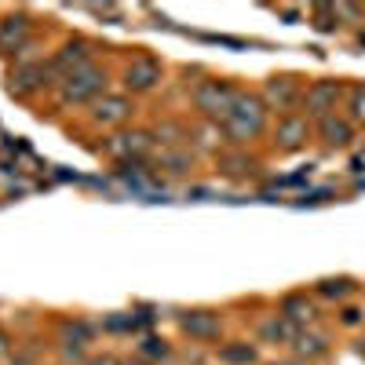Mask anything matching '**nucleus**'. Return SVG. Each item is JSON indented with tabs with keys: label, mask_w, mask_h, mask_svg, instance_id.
Masks as SVG:
<instances>
[{
	"label": "nucleus",
	"mask_w": 365,
	"mask_h": 365,
	"mask_svg": "<svg viewBox=\"0 0 365 365\" xmlns=\"http://www.w3.org/2000/svg\"><path fill=\"white\" fill-rule=\"evenodd\" d=\"M227 125L237 139H245V135H256L259 125H263V106L256 99H237L234 110L227 113Z\"/></svg>",
	"instance_id": "obj_1"
},
{
	"label": "nucleus",
	"mask_w": 365,
	"mask_h": 365,
	"mask_svg": "<svg viewBox=\"0 0 365 365\" xmlns=\"http://www.w3.org/2000/svg\"><path fill=\"white\" fill-rule=\"evenodd\" d=\"M234 103H237V96H234L227 84H216V81L205 84V88L197 91V106H201L205 113H223V117H227V113L234 110Z\"/></svg>",
	"instance_id": "obj_2"
},
{
	"label": "nucleus",
	"mask_w": 365,
	"mask_h": 365,
	"mask_svg": "<svg viewBox=\"0 0 365 365\" xmlns=\"http://www.w3.org/2000/svg\"><path fill=\"white\" fill-rule=\"evenodd\" d=\"M336 96H340V84H336V81H322V84H314V88L307 91V106H311V113H318V117L325 120L329 110H332V103H336Z\"/></svg>",
	"instance_id": "obj_3"
},
{
	"label": "nucleus",
	"mask_w": 365,
	"mask_h": 365,
	"mask_svg": "<svg viewBox=\"0 0 365 365\" xmlns=\"http://www.w3.org/2000/svg\"><path fill=\"white\" fill-rule=\"evenodd\" d=\"M303 139H307V120H303V117H289V120L278 125V143L285 150H296Z\"/></svg>",
	"instance_id": "obj_4"
},
{
	"label": "nucleus",
	"mask_w": 365,
	"mask_h": 365,
	"mask_svg": "<svg viewBox=\"0 0 365 365\" xmlns=\"http://www.w3.org/2000/svg\"><path fill=\"white\" fill-rule=\"evenodd\" d=\"M322 135L329 146H347L351 143V125L347 120H336V117H325L322 120Z\"/></svg>",
	"instance_id": "obj_5"
},
{
	"label": "nucleus",
	"mask_w": 365,
	"mask_h": 365,
	"mask_svg": "<svg viewBox=\"0 0 365 365\" xmlns=\"http://www.w3.org/2000/svg\"><path fill=\"white\" fill-rule=\"evenodd\" d=\"M267 96H270V103L289 106V103L296 99V84H292V77H274L270 88H267Z\"/></svg>",
	"instance_id": "obj_6"
},
{
	"label": "nucleus",
	"mask_w": 365,
	"mask_h": 365,
	"mask_svg": "<svg viewBox=\"0 0 365 365\" xmlns=\"http://www.w3.org/2000/svg\"><path fill=\"white\" fill-rule=\"evenodd\" d=\"M182 325H187V332H194V336H216L220 332V325H216L212 314H190Z\"/></svg>",
	"instance_id": "obj_7"
},
{
	"label": "nucleus",
	"mask_w": 365,
	"mask_h": 365,
	"mask_svg": "<svg viewBox=\"0 0 365 365\" xmlns=\"http://www.w3.org/2000/svg\"><path fill=\"white\" fill-rule=\"evenodd\" d=\"M154 81H158V70L150 63H139L135 70H128V84H135V88H150Z\"/></svg>",
	"instance_id": "obj_8"
},
{
	"label": "nucleus",
	"mask_w": 365,
	"mask_h": 365,
	"mask_svg": "<svg viewBox=\"0 0 365 365\" xmlns=\"http://www.w3.org/2000/svg\"><path fill=\"white\" fill-rule=\"evenodd\" d=\"M285 311L296 318V322H311L314 318V307L307 299H299V296H292V299H285Z\"/></svg>",
	"instance_id": "obj_9"
},
{
	"label": "nucleus",
	"mask_w": 365,
	"mask_h": 365,
	"mask_svg": "<svg viewBox=\"0 0 365 365\" xmlns=\"http://www.w3.org/2000/svg\"><path fill=\"white\" fill-rule=\"evenodd\" d=\"M351 289H354V282H347V278H336V282L329 278V282H322V285H318V292H322V296H347Z\"/></svg>",
	"instance_id": "obj_10"
},
{
	"label": "nucleus",
	"mask_w": 365,
	"mask_h": 365,
	"mask_svg": "<svg viewBox=\"0 0 365 365\" xmlns=\"http://www.w3.org/2000/svg\"><path fill=\"white\" fill-rule=\"evenodd\" d=\"M296 351H299V354H322V351H325V340H322V336H299V340H296Z\"/></svg>",
	"instance_id": "obj_11"
},
{
	"label": "nucleus",
	"mask_w": 365,
	"mask_h": 365,
	"mask_svg": "<svg viewBox=\"0 0 365 365\" xmlns=\"http://www.w3.org/2000/svg\"><path fill=\"white\" fill-rule=\"evenodd\" d=\"M263 336H270V340H289V336H292V325H285V322H267V325H263Z\"/></svg>",
	"instance_id": "obj_12"
},
{
	"label": "nucleus",
	"mask_w": 365,
	"mask_h": 365,
	"mask_svg": "<svg viewBox=\"0 0 365 365\" xmlns=\"http://www.w3.org/2000/svg\"><path fill=\"white\" fill-rule=\"evenodd\" d=\"M125 113H128V110H125V103H120V99H110V103H106V110L99 106V120H103V117H106V120H120Z\"/></svg>",
	"instance_id": "obj_13"
},
{
	"label": "nucleus",
	"mask_w": 365,
	"mask_h": 365,
	"mask_svg": "<svg viewBox=\"0 0 365 365\" xmlns=\"http://www.w3.org/2000/svg\"><path fill=\"white\" fill-rule=\"evenodd\" d=\"M91 88H99V81H96V77H88V81H81L77 88H66V99H81V96H88Z\"/></svg>",
	"instance_id": "obj_14"
},
{
	"label": "nucleus",
	"mask_w": 365,
	"mask_h": 365,
	"mask_svg": "<svg viewBox=\"0 0 365 365\" xmlns=\"http://www.w3.org/2000/svg\"><path fill=\"white\" fill-rule=\"evenodd\" d=\"M223 358H227V361H252L256 351H252V347H230V351H223Z\"/></svg>",
	"instance_id": "obj_15"
},
{
	"label": "nucleus",
	"mask_w": 365,
	"mask_h": 365,
	"mask_svg": "<svg viewBox=\"0 0 365 365\" xmlns=\"http://www.w3.org/2000/svg\"><path fill=\"white\" fill-rule=\"evenodd\" d=\"M314 15H318V22H314V26L322 29V34H329V29H336V22H332V8H318Z\"/></svg>",
	"instance_id": "obj_16"
},
{
	"label": "nucleus",
	"mask_w": 365,
	"mask_h": 365,
	"mask_svg": "<svg viewBox=\"0 0 365 365\" xmlns=\"http://www.w3.org/2000/svg\"><path fill=\"white\" fill-rule=\"evenodd\" d=\"M351 106H354V117H358V120H365V88H358V91H354Z\"/></svg>",
	"instance_id": "obj_17"
},
{
	"label": "nucleus",
	"mask_w": 365,
	"mask_h": 365,
	"mask_svg": "<svg viewBox=\"0 0 365 365\" xmlns=\"http://www.w3.org/2000/svg\"><path fill=\"white\" fill-rule=\"evenodd\" d=\"M358 314H361V311H344V322H347V325H354V322H358Z\"/></svg>",
	"instance_id": "obj_18"
},
{
	"label": "nucleus",
	"mask_w": 365,
	"mask_h": 365,
	"mask_svg": "<svg viewBox=\"0 0 365 365\" xmlns=\"http://www.w3.org/2000/svg\"><path fill=\"white\" fill-rule=\"evenodd\" d=\"M274 365H303V361H274Z\"/></svg>",
	"instance_id": "obj_19"
}]
</instances>
